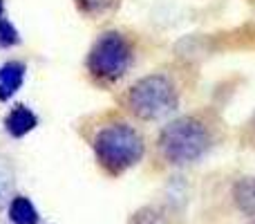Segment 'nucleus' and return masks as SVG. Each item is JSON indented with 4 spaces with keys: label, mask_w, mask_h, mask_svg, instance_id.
<instances>
[{
    "label": "nucleus",
    "mask_w": 255,
    "mask_h": 224,
    "mask_svg": "<svg viewBox=\"0 0 255 224\" xmlns=\"http://www.w3.org/2000/svg\"><path fill=\"white\" fill-rule=\"evenodd\" d=\"M94 159L99 168L110 177H119L143 162L145 137L128 119H108L94 130L92 139Z\"/></svg>",
    "instance_id": "nucleus-1"
},
{
    "label": "nucleus",
    "mask_w": 255,
    "mask_h": 224,
    "mask_svg": "<svg viewBox=\"0 0 255 224\" xmlns=\"http://www.w3.org/2000/svg\"><path fill=\"white\" fill-rule=\"evenodd\" d=\"M215 141V123L206 112L181 114L168 121L157 137V150L170 166L197 164Z\"/></svg>",
    "instance_id": "nucleus-2"
},
{
    "label": "nucleus",
    "mask_w": 255,
    "mask_h": 224,
    "mask_svg": "<svg viewBox=\"0 0 255 224\" xmlns=\"http://www.w3.org/2000/svg\"><path fill=\"white\" fill-rule=\"evenodd\" d=\"M179 99L181 90L175 76L168 72H152L134 81L126 90L121 103L126 112L139 121H161L179 108Z\"/></svg>",
    "instance_id": "nucleus-3"
},
{
    "label": "nucleus",
    "mask_w": 255,
    "mask_h": 224,
    "mask_svg": "<svg viewBox=\"0 0 255 224\" xmlns=\"http://www.w3.org/2000/svg\"><path fill=\"white\" fill-rule=\"evenodd\" d=\"M134 43L119 29H108L99 34L85 56V72L101 88H112L134 65Z\"/></svg>",
    "instance_id": "nucleus-4"
},
{
    "label": "nucleus",
    "mask_w": 255,
    "mask_h": 224,
    "mask_svg": "<svg viewBox=\"0 0 255 224\" xmlns=\"http://www.w3.org/2000/svg\"><path fill=\"white\" fill-rule=\"evenodd\" d=\"M36 126H38V114L31 110V108L22 106V103L13 106L11 110L7 112V117H4V130H7V135L13 137V139L27 137L31 130H36Z\"/></svg>",
    "instance_id": "nucleus-5"
},
{
    "label": "nucleus",
    "mask_w": 255,
    "mask_h": 224,
    "mask_svg": "<svg viewBox=\"0 0 255 224\" xmlns=\"http://www.w3.org/2000/svg\"><path fill=\"white\" fill-rule=\"evenodd\" d=\"M27 65L22 61H7L0 65V101H9L22 88Z\"/></svg>",
    "instance_id": "nucleus-6"
},
{
    "label": "nucleus",
    "mask_w": 255,
    "mask_h": 224,
    "mask_svg": "<svg viewBox=\"0 0 255 224\" xmlns=\"http://www.w3.org/2000/svg\"><path fill=\"white\" fill-rule=\"evenodd\" d=\"M7 213H9V222L11 224H38L40 222L38 209H36L34 202H31L29 198H25V195H13V198L9 200Z\"/></svg>",
    "instance_id": "nucleus-7"
},
{
    "label": "nucleus",
    "mask_w": 255,
    "mask_h": 224,
    "mask_svg": "<svg viewBox=\"0 0 255 224\" xmlns=\"http://www.w3.org/2000/svg\"><path fill=\"white\" fill-rule=\"evenodd\" d=\"M233 200L244 216H255V177H242L233 186Z\"/></svg>",
    "instance_id": "nucleus-8"
},
{
    "label": "nucleus",
    "mask_w": 255,
    "mask_h": 224,
    "mask_svg": "<svg viewBox=\"0 0 255 224\" xmlns=\"http://www.w3.org/2000/svg\"><path fill=\"white\" fill-rule=\"evenodd\" d=\"M74 2L83 16L99 18V16H106L108 11H112L119 0H74Z\"/></svg>",
    "instance_id": "nucleus-9"
},
{
    "label": "nucleus",
    "mask_w": 255,
    "mask_h": 224,
    "mask_svg": "<svg viewBox=\"0 0 255 224\" xmlns=\"http://www.w3.org/2000/svg\"><path fill=\"white\" fill-rule=\"evenodd\" d=\"M128 224H168V218L159 207H152V204H150V207H143V209L132 213V218Z\"/></svg>",
    "instance_id": "nucleus-10"
},
{
    "label": "nucleus",
    "mask_w": 255,
    "mask_h": 224,
    "mask_svg": "<svg viewBox=\"0 0 255 224\" xmlns=\"http://www.w3.org/2000/svg\"><path fill=\"white\" fill-rule=\"evenodd\" d=\"M16 45H20V34L11 20L2 18L0 20V49H11Z\"/></svg>",
    "instance_id": "nucleus-11"
},
{
    "label": "nucleus",
    "mask_w": 255,
    "mask_h": 224,
    "mask_svg": "<svg viewBox=\"0 0 255 224\" xmlns=\"http://www.w3.org/2000/svg\"><path fill=\"white\" fill-rule=\"evenodd\" d=\"M11 186H13V173L11 168L7 166V164L0 159V207H2L9 198V193H11Z\"/></svg>",
    "instance_id": "nucleus-12"
},
{
    "label": "nucleus",
    "mask_w": 255,
    "mask_h": 224,
    "mask_svg": "<svg viewBox=\"0 0 255 224\" xmlns=\"http://www.w3.org/2000/svg\"><path fill=\"white\" fill-rule=\"evenodd\" d=\"M4 18V0H0V20Z\"/></svg>",
    "instance_id": "nucleus-13"
},
{
    "label": "nucleus",
    "mask_w": 255,
    "mask_h": 224,
    "mask_svg": "<svg viewBox=\"0 0 255 224\" xmlns=\"http://www.w3.org/2000/svg\"><path fill=\"white\" fill-rule=\"evenodd\" d=\"M249 126H251V128H253V130H255V117L251 119V123H249Z\"/></svg>",
    "instance_id": "nucleus-14"
}]
</instances>
